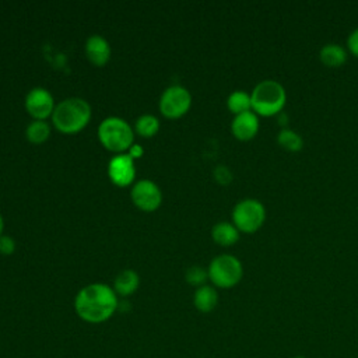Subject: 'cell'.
Masks as SVG:
<instances>
[{
  "instance_id": "6da1fadb",
  "label": "cell",
  "mask_w": 358,
  "mask_h": 358,
  "mask_svg": "<svg viewBox=\"0 0 358 358\" xmlns=\"http://www.w3.org/2000/svg\"><path fill=\"white\" fill-rule=\"evenodd\" d=\"M117 294L102 282H94L83 287L74 298L77 315L88 323L106 322L117 309Z\"/></svg>"
},
{
  "instance_id": "7a4b0ae2",
  "label": "cell",
  "mask_w": 358,
  "mask_h": 358,
  "mask_svg": "<svg viewBox=\"0 0 358 358\" xmlns=\"http://www.w3.org/2000/svg\"><path fill=\"white\" fill-rule=\"evenodd\" d=\"M91 117L90 103L77 96L67 98L57 103L52 113L53 124L63 133H76L81 130Z\"/></svg>"
},
{
  "instance_id": "3957f363",
  "label": "cell",
  "mask_w": 358,
  "mask_h": 358,
  "mask_svg": "<svg viewBox=\"0 0 358 358\" xmlns=\"http://www.w3.org/2000/svg\"><path fill=\"white\" fill-rule=\"evenodd\" d=\"M285 90L275 80L260 81L250 94L252 109L257 115L271 116L278 113L285 103Z\"/></svg>"
},
{
  "instance_id": "277c9868",
  "label": "cell",
  "mask_w": 358,
  "mask_h": 358,
  "mask_svg": "<svg viewBox=\"0 0 358 358\" xmlns=\"http://www.w3.org/2000/svg\"><path fill=\"white\" fill-rule=\"evenodd\" d=\"M98 136L101 143L112 151H123L131 147L133 130L129 123L117 116H109L99 123Z\"/></svg>"
},
{
  "instance_id": "5b68a950",
  "label": "cell",
  "mask_w": 358,
  "mask_h": 358,
  "mask_svg": "<svg viewBox=\"0 0 358 358\" xmlns=\"http://www.w3.org/2000/svg\"><path fill=\"white\" fill-rule=\"evenodd\" d=\"M208 278L214 285L221 288H231L236 285L242 278V264L232 255H218L208 266Z\"/></svg>"
},
{
  "instance_id": "8992f818",
  "label": "cell",
  "mask_w": 358,
  "mask_h": 358,
  "mask_svg": "<svg viewBox=\"0 0 358 358\" xmlns=\"http://www.w3.org/2000/svg\"><path fill=\"white\" fill-rule=\"evenodd\" d=\"M264 218V206L256 199H243L238 201L232 210L234 224L243 232H255L262 227Z\"/></svg>"
},
{
  "instance_id": "52a82bcc",
  "label": "cell",
  "mask_w": 358,
  "mask_h": 358,
  "mask_svg": "<svg viewBox=\"0 0 358 358\" xmlns=\"http://www.w3.org/2000/svg\"><path fill=\"white\" fill-rule=\"evenodd\" d=\"M190 102V92L185 87L175 84L162 92L159 99V109L168 117H178L187 112Z\"/></svg>"
},
{
  "instance_id": "ba28073f",
  "label": "cell",
  "mask_w": 358,
  "mask_h": 358,
  "mask_svg": "<svg viewBox=\"0 0 358 358\" xmlns=\"http://www.w3.org/2000/svg\"><path fill=\"white\" fill-rule=\"evenodd\" d=\"M131 199L137 207L145 211L155 210L162 200L159 187L150 179H140L131 189Z\"/></svg>"
},
{
  "instance_id": "9c48e42d",
  "label": "cell",
  "mask_w": 358,
  "mask_h": 358,
  "mask_svg": "<svg viewBox=\"0 0 358 358\" xmlns=\"http://www.w3.org/2000/svg\"><path fill=\"white\" fill-rule=\"evenodd\" d=\"M25 108L29 115L43 120L53 113V96L46 88L35 87L25 96Z\"/></svg>"
},
{
  "instance_id": "30bf717a",
  "label": "cell",
  "mask_w": 358,
  "mask_h": 358,
  "mask_svg": "<svg viewBox=\"0 0 358 358\" xmlns=\"http://www.w3.org/2000/svg\"><path fill=\"white\" fill-rule=\"evenodd\" d=\"M108 175L117 186H127L133 182L136 169L134 161L129 154H117L108 164Z\"/></svg>"
},
{
  "instance_id": "8fae6325",
  "label": "cell",
  "mask_w": 358,
  "mask_h": 358,
  "mask_svg": "<svg viewBox=\"0 0 358 358\" xmlns=\"http://www.w3.org/2000/svg\"><path fill=\"white\" fill-rule=\"evenodd\" d=\"M231 130H232L234 136L241 140L252 138L259 130L257 115L252 110L235 115V117L231 123Z\"/></svg>"
},
{
  "instance_id": "7c38bea8",
  "label": "cell",
  "mask_w": 358,
  "mask_h": 358,
  "mask_svg": "<svg viewBox=\"0 0 358 358\" xmlns=\"http://www.w3.org/2000/svg\"><path fill=\"white\" fill-rule=\"evenodd\" d=\"M85 55L95 66L105 64L110 57L109 42L102 35H91L85 42Z\"/></svg>"
},
{
  "instance_id": "4fadbf2b",
  "label": "cell",
  "mask_w": 358,
  "mask_h": 358,
  "mask_svg": "<svg viewBox=\"0 0 358 358\" xmlns=\"http://www.w3.org/2000/svg\"><path fill=\"white\" fill-rule=\"evenodd\" d=\"M138 284H140L138 274L131 268H126L116 275L113 282V289L117 295L127 296V295H131L138 288Z\"/></svg>"
},
{
  "instance_id": "5bb4252c",
  "label": "cell",
  "mask_w": 358,
  "mask_h": 358,
  "mask_svg": "<svg viewBox=\"0 0 358 358\" xmlns=\"http://www.w3.org/2000/svg\"><path fill=\"white\" fill-rule=\"evenodd\" d=\"M193 303L200 312H211L218 303V294L215 288L206 284L199 287L193 295Z\"/></svg>"
},
{
  "instance_id": "9a60e30c",
  "label": "cell",
  "mask_w": 358,
  "mask_h": 358,
  "mask_svg": "<svg viewBox=\"0 0 358 358\" xmlns=\"http://www.w3.org/2000/svg\"><path fill=\"white\" fill-rule=\"evenodd\" d=\"M211 235L217 243L222 246H229L239 239V229L231 222L221 221L213 227Z\"/></svg>"
},
{
  "instance_id": "2e32d148",
  "label": "cell",
  "mask_w": 358,
  "mask_h": 358,
  "mask_svg": "<svg viewBox=\"0 0 358 358\" xmlns=\"http://www.w3.org/2000/svg\"><path fill=\"white\" fill-rule=\"evenodd\" d=\"M320 60L330 67L341 66L347 59V52L341 45L337 43H327L319 52Z\"/></svg>"
},
{
  "instance_id": "e0dca14e",
  "label": "cell",
  "mask_w": 358,
  "mask_h": 358,
  "mask_svg": "<svg viewBox=\"0 0 358 358\" xmlns=\"http://www.w3.org/2000/svg\"><path fill=\"white\" fill-rule=\"evenodd\" d=\"M227 105L228 109L231 112H234L235 115H239L242 112H248L252 108V101H250V95L246 94L245 91H234L229 94L228 99H227Z\"/></svg>"
},
{
  "instance_id": "ac0fdd59",
  "label": "cell",
  "mask_w": 358,
  "mask_h": 358,
  "mask_svg": "<svg viewBox=\"0 0 358 358\" xmlns=\"http://www.w3.org/2000/svg\"><path fill=\"white\" fill-rule=\"evenodd\" d=\"M25 134L31 143H43L50 134V126L45 120L36 119L28 124Z\"/></svg>"
},
{
  "instance_id": "d6986e66",
  "label": "cell",
  "mask_w": 358,
  "mask_h": 358,
  "mask_svg": "<svg viewBox=\"0 0 358 358\" xmlns=\"http://www.w3.org/2000/svg\"><path fill=\"white\" fill-rule=\"evenodd\" d=\"M159 129V120L154 115H141L136 120V130L138 134L144 137H151L154 136Z\"/></svg>"
},
{
  "instance_id": "ffe728a7",
  "label": "cell",
  "mask_w": 358,
  "mask_h": 358,
  "mask_svg": "<svg viewBox=\"0 0 358 358\" xmlns=\"http://www.w3.org/2000/svg\"><path fill=\"white\" fill-rule=\"evenodd\" d=\"M278 143L289 150V151H298L302 148L303 145V140L302 137L295 131V130H291V129H282L280 133H278V137H277Z\"/></svg>"
},
{
  "instance_id": "44dd1931",
  "label": "cell",
  "mask_w": 358,
  "mask_h": 358,
  "mask_svg": "<svg viewBox=\"0 0 358 358\" xmlns=\"http://www.w3.org/2000/svg\"><path fill=\"white\" fill-rule=\"evenodd\" d=\"M186 280L189 284H193V285H204V281L207 280L208 277V273L200 267V266H192L186 270V274H185Z\"/></svg>"
},
{
  "instance_id": "7402d4cb",
  "label": "cell",
  "mask_w": 358,
  "mask_h": 358,
  "mask_svg": "<svg viewBox=\"0 0 358 358\" xmlns=\"http://www.w3.org/2000/svg\"><path fill=\"white\" fill-rule=\"evenodd\" d=\"M15 249V242L11 236L8 235H1L0 236V252L3 255H10Z\"/></svg>"
},
{
  "instance_id": "603a6c76",
  "label": "cell",
  "mask_w": 358,
  "mask_h": 358,
  "mask_svg": "<svg viewBox=\"0 0 358 358\" xmlns=\"http://www.w3.org/2000/svg\"><path fill=\"white\" fill-rule=\"evenodd\" d=\"M214 175H215L217 180L221 182V183H228V182H231V178H232L229 169L224 165H218L214 171Z\"/></svg>"
},
{
  "instance_id": "cb8c5ba5",
  "label": "cell",
  "mask_w": 358,
  "mask_h": 358,
  "mask_svg": "<svg viewBox=\"0 0 358 358\" xmlns=\"http://www.w3.org/2000/svg\"><path fill=\"white\" fill-rule=\"evenodd\" d=\"M347 45H348V49L351 50V53L355 55V56H358V28L354 29V31L350 34V36H348V39H347Z\"/></svg>"
},
{
  "instance_id": "d4e9b609",
  "label": "cell",
  "mask_w": 358,
  "mask_h": 358,
  "mask_svg": "<svg viewBox=\"0 0 358 358\" xmlns=\"http://www.w3.org/2000/svg\"><path fill=\"white\" fill-rule=\"evenodd\" d=\"M129 155L134 159V158H137V157H141L143 155V148L140 147V145H131L130 148H129Z\"/></svg>"
},
{
  "instance_id": "484cf974",
  "label": "cell",
  "mask_w": 358,
  "mask_h": 358,
  "mask_svg": "<svg viewBox=\"0 0 358 358\" xmlns=\"http://www.w3.org/2000/svg\"><path fill=\"white\" fill-rule=\"evenodd\" d=\"M3 227H4V222H3V217L0 214V236H1V232H3Z\"/></svg>"
},
{
  "instance_id": "4316f807",
  "label": "cell",
  "mask_w": 358,
  "mask_h": 358,
  "mask_svg": "<svg viewBox=\"0 0 358 358\" xmlns=\"http://www.w3.org/2000/svg\"><path fill=\"white\" fill-rule=\"evenodd\" d=\"M294 358H306V357H302V355H296V357H294Z\"/></svg>"
}]
</instances>
